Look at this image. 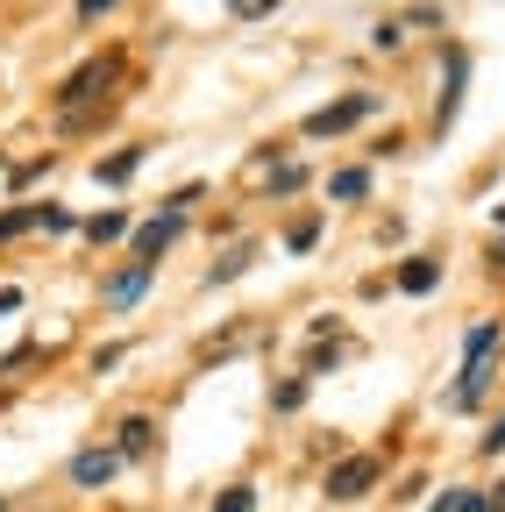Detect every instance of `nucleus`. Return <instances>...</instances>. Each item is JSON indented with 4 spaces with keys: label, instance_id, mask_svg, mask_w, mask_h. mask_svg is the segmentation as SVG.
Returning <instances> with one entry per match:
<instances>
[{
    "label": "nucleus",
    "instance_id": "6e6552de",
    "mask_svg": "<svg viewBox=\"0 0 505 512\" xmlns=\"http://www.w3.org/2000/svg\"><path fill=\"white\" fill-rule=\"evenodd\" d=\"M491 370H498V363H491V356H477V363L463 370V384H456V392H449V406H477V399L491 392Z\"/></svg>",
    "mask_w": 505,
    "mask_h": 512
},
{
    "label": "nucleus",
    "instance_id": "20e7f679",
    "mask_svg": "<svg viewBox=\"0 0 505 512\" xmlns=\"http://www.w3.org/2000/svg\"><path fill=\"white\" fill-rule=\"evenodd\" d=\"M370 107H377L370 93H356V100H335V107H321V114H306V136H342V128H356Z\"/></svg>",
    "mask_w": 505,
    "mask_h": 512
},
{
    "label": "nucleus",
    "instance_id": "f257e3e1",
    "mask_svg": "<svg viewBox=\"0 0 505 512\" xmlns=\"http://www.w3.org/2000/svg\"><path fill=\"white\" fill-rule=\"evenodd\" d=\"M114 79H121V57H114V50H107V57H86L79 72L57 86V114L79 121V114H86V100H107V86H114Z\"/></svg>",
    "mask_w": 505,
    "mask_h": 512
},
{
    "label": "nucleus",
    "instance_id": "1a4fd4ad",
    "mask_svg": "<svg viewBox=\"0 0 505 512\" xmlns=\"http://www.w3.org/2000/svg\"><path fill=\"white\" fill-rule=\"evenodd\" d=\"M136 164H143V143L114 150V157H100V164H93V178H100V185H121V178H136Z\"/></svg>",
    "mask_w": 505,
    "mask_h": 512
},
{
    "label": "nucleus",
    "instance_id": "4468645a",
    "mask_svg": "<svg viewBox=\"0 0 505 512\" xmlns=\"http://www.w3.org/2000/svg\"><path fill=\"white\" fill-rule=\"evenodd\" d=\"M121 235H129V221H121V214H114V207H107V214H93V221H86V242H121Z\"/></svg>",
    "mask_w": 505,
    "mask_h": 512
},
{
    "label": "nucleus",
    "instance_id": "423d86ee",
    "mask_svg": "<svg viewBox=\"0 0 505 512\" xmlns=\"http://www.w3.org/2000/svg\"><path fill=\"white\" fill-rule=\"evenodd\" d=\"M178 228H185V214H157L150 228H136V264H157V256L178 242Z\"/></svg>",
    "mask_w": 505,
    "mask_h": 512
},
{
    "label": "nucleus",
    "instance_id": "aec40b11",
    "mask_svg": "<svg viewBox=\"0 0 505 512\" xmlns=\"http://www.w3.org/2000/svg\"><path fill=\"white\" fill-rule=\"evenodd\" d=\"M36 228H50V235H65V228H72V214H65V207H50V200H43V207H36Z\"/></svg>",
    "mask_w": 505,
    "mask_h": 512
},
{
    "label": "nucleus",
    "instance_id": "393cba45",
    "mask_svg": "<svg viewBox=\"0 0 505 512\" xmlns=\"http://www.w3.org/2000/svg\"><path fill=\"white\" fill-rule=\"evenodd\" d=\"M491 512H505V484H498V491H491Z\"/></svg>",
    "mask_w": 505,
    "mask_h": 512
},
{
    "label": "nucleus",
    "instance_id": "7ed1b4c3",
    "mask_svg": "<svg viewBox=\"0 0 505 512\" xmlns=\"http://www.w3.org/2000/svg\"><path fill=\"white\" fill-rule=\"evenodd\" d=\"M441 79H449V86H441V100H434V128H441V136H449V121L463 114V79H470V50H449V57H441Z\"/></svg>",
    "mask_w": 505,
    "mask_h": 512
},
{
    "label": "nucleus",
    "instance_id": "f3484780",
    "mask_svg": "<svg viewBox=\"0 0 505 512\" xmlns=\"http://www.w3.org/2000/svg\"><path fill=\"white\" fill-rule=\"evenodd\" d=\"M29 228H36V207H8V214H0V242H15Z\"/></svg>",
    "mask_w": 505,
    "mask_h": 512
},
{
    "label": "nucleus",
    "instance_id": "0eeeda50",
    "mask_svg": "<svg viewBox=\"0 0 505 512\" xmlns=\"http://www.w3.org/2000/svg\"><path fill=\"white\" fill-rule=\"evenodd\" d=\"M143 285H150V264H136V256H129V264L107 278V306H136V299H143Z\"/></svg>",
    "mask_w": 505,
    "mask_h": 512
},
{
    "label": "nucleus",
    "instance_id": "39448f33",
    "mask_svg": "<svg viewBox=\"0 0 505 512\" xmlns=\"http://www.w3.org/2000/svg\"><path fill=\"white\" fill-rule=\"evenodd\" d=\"M114 470H121V448H79V456H72V484H79V491L114 484Z\"/></svg>",
    "mask_w": 505,
    "mask_h": 512
},
{
    "label": "nucleus",
    "instance_id": "ddd939ff",
    "mask_svg": "<svg viewBox=\"0 0 505 512\" xmlns=\"http://www.w3.org/2000/svg\"><path fill=\"white\" fill-rule=\"evenodd\" d=\"M313 242H321V214H299V221L285 228V249H292V256H306Z\"/></svg>",
    "mask_w": 505,
    "mask_h": 512
},
{
    "label": "nucleus",
    "instance_id": "9d476101",
    "mask_svg": "<svg viewBox=\"0 0 505 512\" xmlns=\"http://www.w3.org/2000/svg\"><path fill=\"white\" fill-rule=\"evenodd\" d=\"M434 285H441L434 256H406V264H399V292H434Z\"/></svg>",
    "mask_w": 505,
    "mask_h": 512
},
{
    "label": "nucleus",
    "instance_id": "2eb2a0df",
    "mask_svg": "<svg viewBox=\"0 0 505 512\" xmlns=\"http://www.w3.org/2000/svg\"><path fill=\"white\" fill-rule=\"evenodd\" d=\"M328 192H335V200H363V192H370V171H335Z\"/></svg>",
    "mask_w": 505,
    "mask_h": 512
},
{
    "label": "nucleus",
    "instance_id": "f8f14e48",
    "mask_svg": "<svg viewBox=\"0 0 505 512\" xmlns=\"http://www.w3.org/2000/svg\"><path fill=\"white\" fill-rule=\"evenodd\" d=\"M249 264H257V242H235V249H228V256H221V264H214V271H207V278H214V285H228V278H242V271H249Z\"/></svg>",
    "mask_w": 505,
    "mask_h": 512
},
{
    "label": "nucleus",
    "instance_id": "a211bd4d",
    "mask_svg": "<svg viewBox=\"0 0 505 512\" xmlns=\"http://www.w3.org/2000/svg\"><path fill=\"white\" fill-rule=\"evenodd\" d=\"M214 512H257V491H249V484H228V491L214 498Z\"/></svg>",
    "mask_w": 505,
    "mask_h": 512
},
{
    "label": "nucleus",
    "instance_id": "9b49d317",
    "mask_svg": "<svg viewBox=\"0 0 505 512\" xmlns=\"http://www.w3.org/2000/svg\"><path fill=\"white\" fill-rule=\"evenodd\" d=\"M150 448H157V420L129 413V420H121V456H150Z\"/></svg>",
    "mask_w": 505,
    "mask_h": 512
},
{
    "label": "nucleus",
    "instance_id": "4be33fe9",
    "mask_svg": "<svg viewBox=\"0 0 505 512\" xmlns=\"http://www.w3.org/2000/svg\"><path fill=\"white\" fill-rule=\"evenodd\" d=\"M299 185H306L299 164H278V171H271V192H299Z\"/></svg>",
    "mask_w": 505,
    "mask_h": 512
},
{
    "label": "nucleus",
    "instance_id": "6ab92c4d",
    "mask_svg": "<svg viewBox=\"0 0 505 512\" xmlns=\"http://www.w3.org/2000/svg\"><path fill=\"white\" fill-rule=\"evenodd\" d=\"M299 399H306V377H285V384H278V392H271V406H278V413H292Z\"/></svg>",
    "mask_w": 505,
    "mask_h": 512
},
{
    "label": "nucleus",
    "instance_id": "b1692460",
    "mask_svg": "<svg viewBox=\"0 0 505 512\" xmlns=\"http://www.w3.org/2000/svg\"><path fill=\"white\" fill-rule=\"evenodd\" d=\"M484 456H505V413H498V427L484 434Z\"/></svg>",
    "mask_w": 505,
    "mask_h": 512
},
{
    "label": "nucleus",
    "instance_id": "5701e85b",
    "mask_svg": "<svg viewBox=\"0 0 505 512\" xmlns=\"http://www.w3.org/2000/svg\"><path fill=\"white\" fill-rule=\"evenodd\" d=\"M121 0H79V22H100V15H114Z\"/></svg>",
    "mask_w": 505,
    "mask_h": 512
},
{
    "label": "nucleus",
    "instance_id": "f03ea898",
    "mask_svg": "<svg viewBox=\"0 0 505 512\" xmlns=\"http://www.w3.org/2000/svg\"><path fill=\"white\" fill-rule=\"evenodd\" d=\"M370 484H377V456H342V463L328 470V484H321V491H328L335 505H356Z\"/></svg>",
    "mask_w": 505,
    "mask_h": 512
},
{
    "label": "nucleus",
    "instance_id": "dca6fc26",
    "mask_svg": "<svg viewBox=\"0 0 505 512\" xmlns=\"http://www.w3.org/2000/svg\"><path fill=\"white\" fill-rule=\"evenodd\" d=\"M484 505H491V498H477V491H441L427 512H484Z\"/></svg>",
    "mask_w": 505,
    "mask_h": 512
},
{
    "label": "nucleus",
    "instance_id": "412c9836",
    "mask_svg": "<svg viewBox=\"0 0 505 512\" xmlns=\"http://www.w3.org/2000/svg\"><path fill=\"white\" fill-rule=\"evenodd\" d=\"M271 8H278V0H228L235 22H257V15H271Z\"/></svg>",
    "mask_w": 505,
    "mask_h": 512
}]
</instances>
